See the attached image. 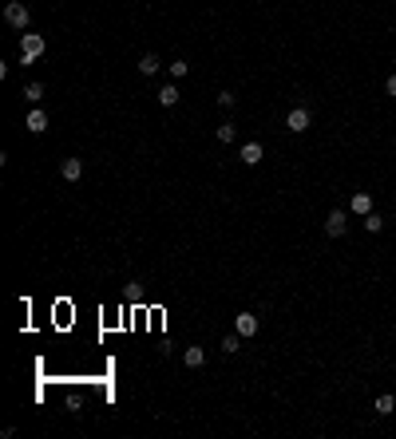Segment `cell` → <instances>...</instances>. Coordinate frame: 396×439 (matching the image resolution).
<instances>
[{
  "label": "cell",
  "mask_w": 396,
  "mask_h": 439,
  "mask_svg": "<svg viewBox=\"0 0 396 439\" xmlns=\"http://www.w3.org/2000/svg\"><path fill=\"white\" fill-rule=\"evenodd\" d=\"M309 127H313V111L309 107H293L285 115V131H289V135H305Z\"/></svg>",
  "instance_id": "1"
},
{
  "label": "cell",
  "mask_w": 396,
  "mask_h": 439,
  "mask_svg": "<svg viewBox=\"0 0 396 439\" xmlns=\"http://www.w3.org/2000/svg\"><path fill=\"white\" fill-rule=\"evenodd\" d=\"M4 20L12 24L16 32H28V24H32V12H28V4H20V0H12L8 8H4Z\"/></svg>",
  "instance_id": "2"
},
{
  "label": "cell",
  "mask_w": 396,
  "mask_h": 439,
  "mask_svg": "<svg viewBox=\"0 0 396 439\" xmlns=\"http://www.w3.org/2000/svg\"><path fill=\"white\" fill-rule=\"evenodd\" d=\"M321 230H325V237H345L348 214H345V210H329V214H325V222H321Z\"/></svg>",
  "instance_id": "3"
},
{
  "label": "cell",
  "mask_w": 396,
  "mask_h": 439,
  "mask_svg": "<svg viewBox=\"0 0 396 439\" xmlns=\"http://www.w3.org/2000/svg\"><path fill=\"white\" fill-rule=\"evenodd\" d=\"M44 36L40 32H20V56H32V60H40L44 56Z\"/></svg>",
  "instance_id": "4"
},
{
  "label": "cell",
  "mask_w": 396,
  "mask_h": 439,
  "mask_svg": "<svg viewBox=\"0 0 396 439\" xmlns=\"http://www.w3.org/2000/svg\"><path fill=\"white\" fill-rule=\"evenodd\" d=\"M348 214H357V218L373 214V190H353L348 194Z\"/></svg>",
  "instance_id": "5"
},
{
  "label": "cell",
  "mask_w": 396,
  "mask_h": 439,
  "mask_svg": "<svg viewBox=\"0 0 396 439\" xmlns=\"http://www.w3.org/2000/svg\"><path fill=\"white\" fill-rule=\"evenodd\" d=\"M258 329H262V321L253 313H238L234 317V332L242 336V341H250V336H258Z\"/></svg>",
  "instance_id": "6"
},
{
  "label": "cell",
  "mask_w": 396,
  "mask_h": 439,
  "mask_svg": "<svg viewBox=\"0 0 396 439\" xmlns=\"http://www.w3.org/2000/svg\"><path fill=\"white\" fill-rule=\"evenodd\" d=\"M373 416H380V420L396 416V392H380L377 400H373Z\"/></svg>",
  "instance_id": "7"
},
{
  "label": "cell",
  "mask_w": 396,
  "mask_h": 439,
  "mask_svg": "<svg viewBox=\"0 0 396 439\" xmlns=\"http://www.w3.org/2000/svg\"><path fill=\"white\" fill-rule=\"evenodd\" d=\"M24 131H32V135H44L48 131V111H28V119H24Z\"/></svg>",
  "instance_id": "8"
},
{
  "label": "cell",
  "mask_w": 396,
  "mask_h": 439,
  "mask_svg": "<svg viewBox=\"0 0 396 439\" xmlns=\"http://www.w3.org/2000/svg\"><path fill=\"white\" fill-rule=\"evenodd\" d=\"M242 162H246V167H258V162H262V158H266V151H262V142H246V147H242Z\"/></svg>",
  "instance_id": "9"
},
{
  "label": "cell",
  "mask_w": 396,
  "mask_h": 439,
  "mask_svg": "<svg viewBox=\"0 0 396 439\" xmlns=\"http://www.w3.org/2000/svg\"><path fill=\"white\" fill-rule=\"evenodd\" d=\"M183 364H187V368H202L206 364V348H198V345L183 348Z\"/></svg>",
  "instance_id": "10"
},
{
  "label": "cell",
  "mask_w": 396,
  "mask_h": 439,
  "mask_svg": "<svg viewBox=\"0 0 396 439\" xmlns=\"http://www.w3.org/2000/svg\"><path fill=\"white\" fill-rule=\"evenodd\" d=\"M60 174L67 178V182H79V174H83V158H63Z\"/></svg>",
  "instance_id": "11"
},
{
  "label": "cell",
  "mask_w": 396,
  "mask_h": 439,
  "mask_svg": "<svg viewBox=\"0 0 396 439\" xmlns=\"http://www.w3.org/2000/svg\"><path fill=\"white\" fill-rule=\"evenodd\" d=\"M361 230H364L368 237H377L380 230H384V218H380L377 210H373V214H364V218H361Z\"/></svg>",
  "instance_id": "12"
},
{
  "label": "cell",
  "mask_w": 396,
  "mask_h": 439,
  "mask_svg": "<svg viewBox=\"0 0 396 439\" xmlns=\"http://www.w3.org/2000/svg\"><path fill=\"white\" fill-rule=\"evenodd\" d=\"M158 67H163V60H158L155 52H147L139 60V76H158Z\"/></svg>",
  "instance_id": "13"
},
{
  "label": "cell",
  "mask_w": 396,
  "mask_h": 439,
  "mask_svg": "<svg viewBox=\"0 0 396 439\" xmlns=\"http://www.w3.org/2000/svg\"><path fill=\"white\" fill-rule=\"evenodd\" d=\"M214 139H218V142H234V139H238V127L230 123V119H226V123L214 127Z\"/></svg>",
  "instance_id": "14"
},
{
  "label": "cell",
  "mask_w": 396,
  "mask_h": 439,
  "mask_svg": "<svg viewBox=\"0 0 396 439\" xmlns=\"http://www.w3.org/2000/svg\"><path fill=\"white\" fill-rule=\"evenodd\" d=\"M158 103H163V107H174V103H178V83H167V87H158Z\"/></svg>",
  "instance_id": "15"
},
{
  "label": "cell",
  "mask_w": 396,
  "mask_h": 439,
  "mask_svg": "<svg viewBox=\"0 0 396 439\" xmlns=\"http://www.w3.org/2000/svg\"><path fill=\"white\" fill-rule=\"evenodd\" d=\"M222 352H226V356H238V352H242V336H238V332H230V336H222Z\"/></svg>",
  "instance_id": "16"
},
{
  "label": "cell",
  "mask_w": 396,
  "mask_h": 439,
  "mask_svg": "<svg viewBox=\"0 0 396 439\" xmlns=\"http://www.w3.org/2000/svg\"><path fill=\"white\" fill-rule=\"evenodd\" d=\"M24 99H28V103H40V99H44V83H28V87H24Z\"/></svg>",
  "instance_id": "17"
},
{
  "label": "cell",
  "mask_w": 396,
  "mask_h": 439,
  "mask_svg": "<svg viewBox=\"0 0 396 439\" xmlns=\"http://www.w3.org/2000/svg\"><path fill=\"white\" fill-rule=\"evenodd\" d=\"M187 72H190L187 60H174V63H171V79H174V83H178V79H187Z\"/></svg>",
  "instance_id": "18"
},
{
  "label": "cell",
  "mask_w": 396,
  "mask_h": 439,
  "mask_svg": "<svg viewBox=\"0 0 396 439\" xmlns=\"http://www.w3.org/2000/svg\"><path fill=\"white\" fill-rule=\"evenodd\" d=\"M214 103H218V107H234L238 95H234V92H218V95H214Z\"/></svg>",
  "instance_id": "19"
},
{
  "label": "cell",
  "mask_w": 396,
  "mask_h": 439,
  "mask_svg": "<svg viewBox=\"0 0 396 439\" xmlns=\"http://www.w3.org/2000/svg\"><path fill=\"white\" fill-rule=\"evenodd\" d=\"M384 95H388V99H396V76L384 79Z\"/></svg>",
  "instance_id": "20"
}]
</instances>
